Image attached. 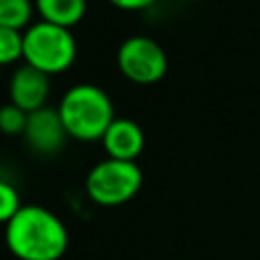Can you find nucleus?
Listing matches in <instances>:
<instances>
[{
    "instance_id": "nucleus-8",
    "label": "nucleus",
    "mask_w": 260,
    "mask_h": 260,
    "mask_svg": "<svg viewBox=\"0 0 260 260\" xmlns=\"http://www.w3.org/2000/svg\"><path fill=\"white\" fill-rule=\"evenodd\" d=\"M102 144L108 158L136 160V156L144 148V132L134 120L116 118L102 136Z\"/></svg>"
},
{
    "instance_id": "nucleus-6",
    "label": "nucleus",
    "mask_w": 260,
    "mask_h": 260,
    "mask_svg": "<svg viewBox=\"0 0 260 260\" xmlns=\"http://www.w3.org/2000/svg\"><path fill=\"white\" fill-rule=\"evenodd\" d=\"M22 136H24L26 144L39 154H57L69 138V134L61 122L59 110L51 108V106H45V108L28 114L26 128H24Z\"/></svg>"
},
{
    "instance_id": "nucleus-7",
    "label": "nucleus",
    "mask_w": 260,
    "mask_h": 260,
    "mask_svg": "<svg viewBox=\"0 0 260 260\" xmlns=\"http://www.w3.org/2000/svg\"><path fill=\"white\" fill-rule=\"evenodd\" d=\"M51 93V77L43 71L22 63L16 67L8 81V98L10 104L30 114L47 106V98Z\"/></svg>"
},
{
    "instance_id": "nucleus-11",
    "label": "nucleus",
    "mask_w": 260,
    "mask_h": 260,
    "mask_svg": "<svg viewBox=\"0 0 260 260\" xmlns=\"http://www.w3.org/2000/svg\"><path fill=\"white\" fill-rule=\"evenodd\" d=\"M22 59V30L0 26V65H12Z\"/></svg>"
},
{
    "instance_id": "nucleus-1",
    "label": "nucleus",
    "mask_w": 260,
    "mask_h": 260,
    "mask_svg": "<svg viewBox=\"0 0 260 260\" xmlns=\"http://www.w3.org/2000/svg\"><path fill=\"white\" fill-rule=\"evenodd\" d=\"M8 252L18 260H59L69 246L65 223L43 205H22L4 225Z\"/></svg>"
},
{
    "instance_id": "nucleus-14",
    "label": "nucleus",
    "mask_w": 260,
    "mask_h": 260,
    "mask_svg": "<svg viewBox=\"0 0 260 260\" xmlns=\"http://www.w3.org/2000/svg\"><path fill=\"white\" fill-rule=\"evenodd\" d=\"M108 2L120 10H144L152 6L156 0H108Z\"/></svg>"
},
{
    "instance_id": "nucleus-12",
    "label": "nucleus",
    "mask_w": 260,
    "mask_h": 260,
    "mask_svg": "<svg viewBox=\"0 0 260 260\" xmlns=\"http://www.w3.org/2000/svg\"><path fill=\"white\" fill-rule=\"evenodd\" d=\"M28 114L16 108L14 104H6L0 108V132L6 136H22L26 128Z\"/></svg>"
},
{
    "instance_id": "nucleus-2",
    "label": "nucleus",
    "mask_w": 260,
    "mask_h": 260,
    "mask_svg": "<svg viewBox=\"0 0 260 260\" xmlns=\"http://www.w3.org/2000/svg\"><path fill=\"white\" fill-rule=\"evenodd\" d=\"M57 110L67 134L81 142L102 140L116 120L112 98L93 83L71 85L63 93Z\"/></svg>"
},
{
    "instance_id": "nucleus-13",
    "label": "nucleus",
    "mask_w": 260,
    "mask_h": 260,
    "mask_svg": "<svg viewBox=\"0 0 260 260\" xmlns=\"http://www.w3.org/2000/svg\"><path fill=\"white\" fill-rule=\"evenodd\" d=\"M22 207L20 203V195L16 191V187L4 179H0V223H8L16 211Z\"/></svg>"
},
{
    "instance_id": "nucleus-10",
    "label": "nucleus",
    "mask_w": 260,
    "mask_h": 260,
    "mask_svg": "<svg viewBox=\"0 0 260 260\" xmlns=\"http://www.w3.org/2000/svg\"><path fill=\"white\" fill-rule=\"evenodd\" d=\"M35 12L32 0H0V26L22 30L30 26Z\"/></svg>"
},
{
    "instance_id": "nucleus-9",
    "label": "nucleus",
    "mask_w": 260,
    "mask_h": 260,
    "mask_svg": "<svg viewBox=\"0 0 260 260\" xmlns=\"http://www.w3.org/2000/svg\"><path fill=\"white\" fill-rule=\"evenodd\" d=\"M39 20L59 24L65 28L81 22L87 10V0H32Z\"/></svg>"
},
{
    "instance_id": "nucleus-3",
    "label": "nucleus",
    "mask_w": 260,
    "mask_h": 260,
    "mask_svg": "<svg viewBox=\"0 0 260 260\" xmlns=\"http://www.w3.org/2000/svg\"><path fill=\"white\" fill-rule=\"evenodd\" d=\"M77 57V43L71 28L45 20L32 22L22 30V61L45 75L67 71Z\"/></svg>"
},
{
    "instance_id": "nucleus-5",
    "label": "nucleus",
    "mask_w": 260,
    "mask_h": 260,
    "mask_svg": "<svg viewBox=\"0 0 260 260\" xmlns=\"http://www.w3.org/2000/svg\"><path fill=\"white\" fill-rule=\"evenodd\" d=\"M120 73L138 85H152L167 73L169 61L165 49L150 37H128L116 53Z\"/></svg>"
},
{
    "instance_id": "nucleus-4",
    "label": "nucleus",
    "mask_w": 260,
    "mask_h": 260,
    "mask_svg": "<svg viewBox=\"0 0 260 260\" xmlns=\"http://www.w3.org/2000/svg\"><path fill=\"white\" fill-rule=\"evenodd\" d=\"M142 187V171L134 160L104 158L85 177V193L102 207L128 203Z\"/></svg>"
}]
</instances>
